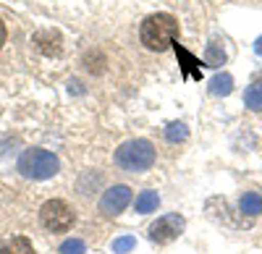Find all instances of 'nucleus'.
I'll use <instances>...</instances> for the list:
<instances>
[{"mask_svg": "<svg viewBox=\"0 0 262 254\" xmlns=\"http://www.w3.org/2000/svg\"><path fill=\"white\" fill-rule=\"evenodd\" d=\"M179 34V21L173 18L170 13H152L142 21V29H139V37H142V45L147 50H155V53H163L168 45H173V39Z\"/></svg>", "mask_w": 262, "mask_h": 254, "instance_id": "f257e3e1", "label": "nucleus"}, {"mask_svg": "<svg viewBox=\"0 0 262 254\" xmlns=\"http://www.w3.org/2000/svg\"><path fill=\"white\" fill-rule=\"evenodd\" d=\"M155 163V147L147 139H128L116 150V165L128 173H142Z\"/></svg>", "mask_w": 262, "mask_h": 254, "instance_id": "f03ea898", "label": "nucleus"}, {"mask_svg": "<svg viewBox=\"0 0 262 254\" xmlns=\"http://www.w3.org/2000/svg\"><path fill=\"white\" fill-rule=\"evenodd\" d=\"M58 168H60L58 157H55L53 152H48V150H27L24 155H21V160H18L21 176L37 178V181L53 178V176L58 173Z\"/></svg>", "mask_w": 262, "mask_h": 254, "instance_id": "7ed1b4c3", "label": "nucleus"}, {"mask_svg": "<svg viewBox=\"0 0 262 254\" xmlns=\"http://www.w3.org/2000/svg\"><path fill=\"white\" fill-rule=\"evenodd\" d=\"M39 223L53 234H60V230H69L74 225V213L63 199H48L39 210Z\"/></svg>", "mask_w": 262, "mask_h": 254, "instance_id": "20e7f679", "label": "nucleus"}, {"mask_svg": "<svg viewBox=\"0 0 262 254\" xmlns=\"http://www.w3.org/2000/svg\"><path fill=\"white\" fill-rule=\"evenodd\" d=\"M184 228H186L184 218L179 213H170V215L158 218L155 223L149 225V239L155 244H170L173 239H179L184 234Z\"/></svg>", "mask_w": 262, "mask_h": 254, "instance_id": "39448f33", "label": "nucleus"}, {"mask_svg": "<svg viewBox=\"0 0 262 254\" xmlns=\"http://www.w3.org/2000/svg\"><path fill=\"white\" fill-rule=\"evenodd\" d=\"M128 202H131V189H128V186H123V183L111 186V189L102 194V199H100V213L107 215V218L118 215V213H123V210H126Z\"/></svg>", "mask_w": 262, "mask_h": 254, "instance_id": "423d86ee", "label": "nucleus"}, {"mask_svg": "<svg viewBox=\"0 0 262 254\" xmlns=\"http://www.w3.org/2000/svg\"><path fill=\"white\" fill-rule=\"evenodd\" d=\"M173 50H176V55H179V60H181V71H184V76L189 79H196V81H200L202 79V71H200V60H196L191 53H186L181 45H179V42L176 39H173Z\"/></svg>", "mask_w": 262, "mask_h": 254, "instance_id": "0eeeda50", "label": "nucleus"}, {"mask_svg": "<svg viewBox=\"0 0 262 254\" xmlns=\"http://www.w3.org/2000/svg\"><path fill=\"white\" fill-rule=\"evenodd\" d=\"M34 45H39V50L45 55H60V37L55 32H37L34 34Z\"/></svg>", "mask_w": 262, "mask_h": 254, "instance_id": "6e6552de", "label": "nucleus"}, {"mask_svg": "<svg viewBox=\"0 0 262 254\" xmlns=\"http://www.w3.org/2000/svg\"><path fill=\"white\" fill-rule=\"evenodd\" d=\"M158 204H160V197H158V192H152V189H147V192H142L139 197H137V202H134V210L137 213H152V210H158Z\"/></svg>", "mask_w": 262, "mask_h": 254, "instance_id": "1a4fd4ad", "label": "nucleus"}, {"mask_svg": "<svg viewBox=\"0 0 262 254\" xmlns=\"http://www.w3.org/2000/svg\"><path fill=\"white\" fill-rule=\"evenodd\" d=\"M238 210H242L244 215H259L262 213V197L257 192H247L238 199Z\"/></svg>", "mask_w": 262, "mask_h": 254, "instance_id": "9d476101", "label": "nucleus"}, {"mask_svg": "<svg viewBox=\"0 0 262 254\" xmlns=\"http://www.w3.org/2000/svg\"><path fill=\"white\" fill-rule=\"evenodd\" d=\"M231 89H233V76H231V74H217V76L210 79V92H212V95L226 97Z\"/></svg>", "mask_w": 262, "mask_h": 254, "instance_id": "9b49d317", "label": "nucleus"}, {"mask_svg": "<svg viewBox=\"0 0 262 254\" xmlns=\"http://www.w3.org/2000/svg\"><path fill=\"white\" fill-rule=\"evenodd\" d=\"M0 254H34V249H32V241L29 239L18 236V239H11L8 244L0 246Z\"/></svg>", "mask_w": 262, "mask_h": 254, "instance_id": "f8f14e48", "label": "nucleus"}, {"mask_svg": "<svg viewBox=\"0 0 262 254\" xmlns=\"http://www.w3.org/2000/svg\"><path fill=\"white\" fill-rule=\"evenodd\" d=\"M186 136H189V129H186L184 121H173V123L165 126V139H168L170 144H179V142H184Z\"/></svg>", "mask_w": 262, "mask_h": 254, "instance_id": "ddd939ff", "label": "nucleus"}, {"mask_svg": "<svg viewBox=\"0 0 262 254\" xmlns=\"http://www.w3.org/2000/svg\"><path fill=\"white\" fill-rule=\"evenodd\" d=\"M244 102L249 110H262V84H249L244 92Z\"/></svg>", "mask_w": 262, "mask_h": 254, "instance_id": "4468645a", "label": "nucleus"}, {"mask_svg": "<svg viewBox=\"0 0 262 254\" xmlns=\"http://www.w3.org/2000/svg\"><path fill=\"white\" fill-rule=\"evenodd\" d=\"M134 246H137V239H134V236H121V239H116V241L111 244V249H113L116 254H128Z\"/></svg>", "mask_w": 262, "mask_h": 254, "instance_id": "2eb2a0df", "label": "nucleus"}, {"mask_svg": "<svg viewBox=\"0 0 262 254\" xmlns=\"http://www.w3.org/2000/svg\"><path fill=\"white\" fill-rule=\"evenodd\" d=\"M84 241L81 239H69V241H63L60 244V254H84Z\"/></svg>", "mask_w": 262, "mask_h": 254, "instance_id": "dca6fc26", "label": "nucleus"}, {"mask_svg": "<svg viewBox=\"0 0 262 254\" xmlns=\"http://www.w3.org/2000/svg\"><path fill=\"white\" fill-rule=\"evenodd\" d=\"M207 66H221V63H226V53L217 50L215 45H207Z\"/></svg>", "mask_w": 262, "mask_h": 254, "instance_id": "f3484780", "label": "nucleus"}, {"mask_svg": "<svg viewBox=\"0 0 262 254\" xmlns=\"http://www.w3.org/2000/svg\"><path fill=\"white\" fill-rule=\"evenodd\" d=\"M6 45V24H3V18H0V48Z\"/></svg>", "mask_w": 262, "mask_h": 254, "instance_id": "a211bd4d", "label": "nucleus"}, {"mask_svg": "<svg viewBox=\"0 0 262 254\" xmlns=\"http://www.w3.org/2000/svg\"><path fill=\"white\" fill-rule=\"evenodd\" d=\"M254 50H257V55H262V37L257 39V45H254Z\"/></svg>", "mask_w": 262, "mask_h": 254, "instance_id": "6ab92c4d", "label": "nucleus"}]
</instances>
